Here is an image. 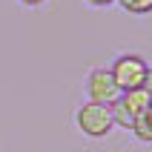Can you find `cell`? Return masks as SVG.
<instances>
[{"mask_svg": "<svg viewBox=\"0 0 152 152\" xmlns=\"http://www.w3.org/2000/svg\"><path fill=\"white\" fill-rule=\"evenodd\" d=\"M112 80L121 92H132V89H144L149 86V63H146L144 55L138 52H124L112 60Z\"/></svg>", "mask_w": 152, "mask_h": 152, "instance_id": "1", "label": "cell"}, {"mask_svg": "<svg viewBox=\"0 0 152 152\" xmlns=\"http://www.w3.org/2000/svg\"><path fill=\"white\" fill-rule=\"evenodd\" d=\"M75 126L80 135L92 138V141H101V138L112 135V112L109 106H103V103H92V101H83L80 106L75 109Z\"/></svg>", "mask_w": 152, "mask_h": 152, "instance_id": "2", "label": "cell"}, {"mask_svg": "<svg viewBox=\"0 0 152 152\" xmlns=\"http://www.w3.org/2000/svg\"><path fill=\"white\" fill-rule=\"evenodd\" d=\"M149 86H144V89H132V92H121L118 95V101L109 106L112 112V124L121 129H132V121L141 115V112L149 109Z\"/></svg>", "mask_w": 152, "mask_h": 152, "instance_id": "3", "label": "cell"}, {"mask_svg": "<svg viewBox=\"0 0 152 152\" xmlns=\"http://www.w3.org/2000/svg\"><path fill=\"white\" fill-rule=\"evenodd\" d=\"M83 92H86V101L112 106V103L118 101L121 89L115 86L112 72L106 66H95V69H89V75H86V80H83Z\"/></svg>", "mask_w": 152, "mask_h": 152, "instance_id": "4", "label": "cell"}, {"mask_svg": "<svg viewBox=\"0 0 152 152\" xmlns=\"http://www.w3.org/2000/svg\"><path fill=\"white\" fill-rule=\"evenodd\" d=\"M129 132H132L141 144H149V141H152V112L149 109L141 112V115L132 121V129H129Z\"/></svg>", "mask_w": 152, "mask_h": 152, "instance_id": "5", "label": "cell"}, {"mask_svg": "<svg viewBox=\"0 0 152 152\" xmlns=\"http://www.w3.org/2000/svg\"><path fill=\"white\" fill-rule=\"evenodd\" d=\"M115 3H121V9L129 15H149L152 9V0H115Z\"/></svg>", "mask_w": 152, "mask_h": 152, "instance_id": "6", "label": "cell"}, {"mask_svg": "<svg viewBox=\"0 0 152 152\" xmlns=\"http://www.w3.org/2000/svg\"><path fill=\"white\" fill-rule=\"evenodd\" d=\"M20 6H26V9H37V6H43L46 0H17Z\"/></svg>", "mask_w": 152, "mask_h": 152, "instance_id": "7", "label": "cell"}, {"mask_svg": "<svg viewBox=\"0 0 152 152\" xmlns=\"http://www.w3.org/2000/svg\"><path fill=\"white\" fill-rule=\"evenodd\" d=\"M89 6H95V9H103V6H112L115 0H86Z\"/></svg>", "mask_w": 152, "mask_h": 152, "instance_id": "8", "label": "cell"}]
</instances>
